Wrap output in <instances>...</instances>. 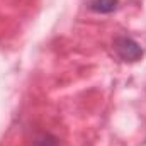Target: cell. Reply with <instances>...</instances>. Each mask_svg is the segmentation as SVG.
<instances>
[{"instance_id":"obj_1","label":"cell","mask_w":146,"mask_h":146,"mask_svg":"<svg viewBox=\"0 0 146 146\" xmlns=\"http://www.w3.org/2000/svg\"><path fill=\"white\" fill-rule=\"evenodd\" d=\"M114 49H115V53L119 54L121 60L129 61V63L139 61V60L143 58V49H141V46H139L134 39H131V37H127V36L115 37V41H114Z\"/></svg>"},{"instance_id":"obj_2","label":"cell","mask_w":146,"mask_h":146,"mask_svg":"<svg viewBox=\"0 0 146 146\" xmlns=\"http://www.w3.org/2000/svg\"><path fill=\"white\" fill-rule=\"evenodd\" d=\"M119 0H92L90 9L97 14H110L117 9Z\"/></svg>"}]
</instances>
